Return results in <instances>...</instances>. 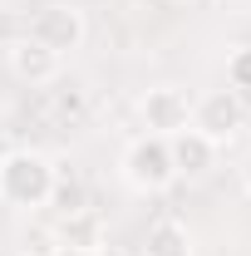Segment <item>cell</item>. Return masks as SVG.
Listing matches in <instances>:
<instances>
[{
    "label": "cell",
    "mask_w": 251,
    "mask_h": 256,
    "mask_svg": "<svg viewBox=\"0 0 251 256\" xmlns=\"http://www.w3.org/2000/svg\"><path fill=\"white\" fill-rule=\"evenodd\" d=\"M44 207H54L60 217H79V212H89V188H84V178H74V172H60V168H54V182H50Z\"/></svg>",
    "instance_id": "9"
},
{
    "label": "cell",
    "mask_w": 251,
    "mask_h": 256,
    "mask_svg": "<svg viewBox=\"0 0 251 256\" xmlns=\"http://www.w3.org/2000/svg\"><path fill=\"white\" fill-rule=\"evenodd\" d=\"M226 84L232 94H251V44H236L226 54Z\"/></svg>",
    "instance_id": "12"
},
{
    "label": "cell",
    "mask_w": 251,
    "mask_h": 256,
    "mask_svg": "<svg viewBox=\"0 0 251 256\" xmlns=\"http://www.w3.org/2000/svg\"><path fill=\"white\" fill-rule=\"evenodd\" d=\"M242 182H246V192H251V153H246V162H242Z\"/></svg>",
    "instance_id": "14"
},
{
    "label": "cell",
    "mask_w": 251,
    "mask_h": 256,
    "mask_svg": "<svg viewBox=\"0 0 251 256\" xmlns=\"http://www.w3.org/2000/svg\"><path fill=\"white\" fill-rule=\"evenodd\" d=\"M60 246H98V222H94V212L64 217V236H60Z\"/></svg>",
    "instance_id": "11"
},
{
    "label": "cell",
    "mask_w": 251,
    "mask_h": 256,
    "mask_svg": "<svg viewBox=\"0 0 251 256\" xmlns=\"http://www.w3.org/2000/svg\"><path fill=\"white\" fill-rule=\"evenodd\" d=\"M242 118H246V104H242V94H232V89H212V94H202L192 104V128L202 138H212L217 148L242 128Z\"/></svg>",
    "instance_id": "4"
},
{
    "label": "cell",
    "mask_w": 251,
    "mask_h": 256,
    "mask_svg": "<svg viewBox=\"0 0 251 256\" xmlns=\"http://www.w3.org/2000/svg\"><path fill=\"white\" fill-rule=\"evenodd\" d=\"M168 153H172L178 178H202V172L217 162V143H212V138H202L197 128H182V133H172V138H168Z\"/></svg>",
    "instance_id": "7"
},
{
    "label": "cell",
    "mask_w": 251,
    "mask_h": 256,
    "mask_svg": "<svg viewBox=\"0 0 251 256\" xmlns=\"http://www.w3.org/2000/svg\"><path fill=\"white\" fill-rule=\"evenodd\" d=\"M50 256H98V252H94V246H54Z\"/></svg>",
    "instance_id": "13"
},
{
    "label": "cell",
    "mask_w": 251,
    "mask_h": 256,
    "mask_svg": "<svg viewBox=\"0 0 251 256\" xmlns=\"http://www.w3.org/2000/svg\"><path fill=\"white\" fill-rule=\"evenodd\" d=\"M143 256H192V236L182 222H172V217H162V222L148 226V236H143Z\"/></svg>",
    "instance_id": "8"
},
{
    "label": "cell",
    "mask_w": 251,
    "mask_h": 256,
    "mask_svg": "<svg viewBox=\"0 0 251 256\" xmlns=\"http://www.w3.org/2000/svg\"><path fill=\"white\" fill-rule=\"evenodd\" d=\"M10 69H15V79L20 84H30V89H40V84H54L60 79V54L54 50H44L40 40H15L10 44Z\"/></svg>",
    "instance_id": "6"
},
{
    "label": "cell",
    "mask_w": 251,
    "mask_h": 256,
    "mask_svg": "<svg viewBox=\"0 0 251 256\" xmlns=\"http://www.w3.org/2000/svg\"><path fill=\"white\" fill-rule=\"evenodd\" d=\"M84 30H89V25H84V10H79V5H64V0L34 10V20H30V40H40V44L54 50V54L79 50V44H84Z\"/></svg>",
    "instance_id": "3"
},
{
    "label": "cell",
    "mask_w": 251,
    "mask_h": 256,
    "mask_svg": "<svg viewBox=\"0 0 251 256\" xmlns=\"http://www.w3.org/2000/svg\"><path fill=\"white\" fill-rule=\"evenodd\" d=\"M138 114H143V128L158 133V138H172V133L192 128V104H188V94H182L178 84H158V89H148L143 104H138Z\"/></svg>",
    "instance_id": "5"
},
{
    "label": "cell",
    "mask_w": 251,
    "mask_h": 256,
    "mask_svg": "<svg viewBox=\"0 0 251 256\" xmlns=\"http://www.w3.org/2000/svg\"><path fill=\"white\" fill-rule=\"evenodd\" d=\"M124 178L138 192H162L178 182V168H172V153H168V138L158 133H143L124 148Z\"/></svg>",
    "instance_id": "2"
},
{
    "label": "cell",
    "mask_w": 251,
    "mask_h": 256,
    "mask_svg": "<svg viewBox=\"0 0 251 256\" xmlns=\"http://www.w3.org/2000/svg\"><path fill=\"white\" fill-rule=\"evenodd\" d=\"M50 118H54L60 128L79 124V118H84V89H79V84H64V89H54V98H50Z\"/></svg>",
    "instance_id": "10"
},
{
    "label": "cell",
    "mask_w": 251,
    "mask_h": 256,
    "mask_svg": "<svg viewBox=\"0 0 251 256\" xmlns=\"http://www.w3.org/2000/svg\"><path fill=\"white\" fill-rule=\"evenodd\" d=\"M54 182V162L34 148H20L10 158H0V197L15 202V207H44Z\"/></svg>",
    "instance_id": "1"
}]
</instances>
